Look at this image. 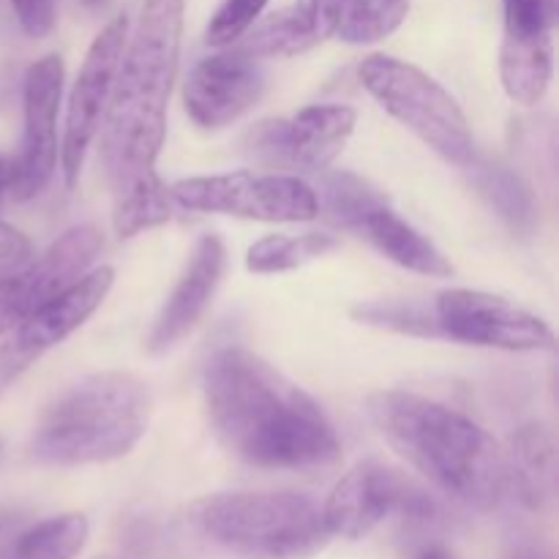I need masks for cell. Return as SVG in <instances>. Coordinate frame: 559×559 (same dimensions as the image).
<instances>
[{"mask_svg":"<svg viewBox=\"0 0 559 559\" xmlns=\"http://www.w3.org/2000/svg\"><path fill=\"white\" fill-rule=\"evenodd\" d=\"M366 91L437 156L456 167L475 158V136L456 98L426 71L391 55H369L358 69Z\"/></svg>","mask_w":559,"mask_h":559,"instance_id":"cell-6","label":"cell"},{"mask_svg":"<svg viewBox=\"0 0 559 559\" xmlns=\"http://www.w3.org/2000/svg\"><path fill=\"white\" fill-rule=\"evenodd\" d=\"M33 260L36 254H33V243L27 240V235L0 222V282L22 273Z\"/></svg>","mask_w":559,"mask_h":559,"instance_id":"cell-29","label":"cell"},{"mask_svg":"<svg viewBox=\"0 0 559 559\" xmlns=\"http://www.w3.org/2000/svg\"><path fill=\"white\" fill-rule=\"evenodd\" d=\"M506 459L508 491H513L530 511H544L555 497L557 451L551 431L540 424L522 426L511 437Z\"/></svg>","mask_w":559,"mask_h":559,"instance_id":"cell-18","label":"cell"},{"mask_svg":"<svg viewBox=\"0 0 559 559\" xmlns=\"http://www.w3.org/2000/svg\"><path fill=\"white\" fill-rule=\"evenodd\" d=\"M369 418L409 467L453 500L491 511L511 495L506 448L459 409L418 393L382 391L369 399Z\"/></svg>","mask_w":559,"mask_h":559,"instance_id":"cell-3","label":"cell"},{"mask_svg":"<svg viewBox=\"0 0 559 559\" xmlns=\"http://www.w3.org/2000/svg\"><path fill=\"white\" fill-rule=\"evenodd\" d=\"M102 249L104 235L93 224H80L60 235L25 271L0 282V336H9L25 317L91 273Z\"/></svg>","mask_w":559,"mask_h":559,"instance_id":"cell-13","label":"cell"},{"mask_svg":"<svg viewBox=\"0 0 559 559\" xmlns=\"http://www.w3.org/2000/svg\"><path fill=\"white\" fill-rule=\"evenodd\" d=\"M467 167L473 169L469 173L473 186L489 202L491 211H497V216L506 218L513 229H527L535 222L533 191H530V186L511 167L497 162L475 164V158Z\"/></svg>","mask_w":559,"mask_h":559,"instance_id":"cell-23","label":"cell"},{"mask_svg":"<svg viewBox=\"0 0 559 559\" xmlns=\"http://www.w3.org/2000/svg\"><path fill=\"white\" fill-rule=\"evenodd\" d=\"M126 38H129V20L115 16L93 38L74 87H71L69 107H66L63 145H60V169H63V180L69 189H74L76 180H80L87 151L102 131L115 74H118L120 58H123Z\"/></svg>","mask_w":559,"mask_h":559,"instance_id":"cell-11","label":"cell"},{"mask_svg":"<svg viewBox=\"0 0 559 559\" xmlns=\"http://www.w3.org/2000/svg\"><path fill=\"white\" fill-rule=\"evenodd\" d=\"M91 524L82 513L44 519L20 527L0 544V559H74L85 549Z\"/></svg>","mask_w":559,"mask_h":559,"instance_id":"cell-21","label":"cell"},{"mask_svg":"<svg viewBox=\"0 0 559 559\" xmlns=\"http://www.w3.org/2000/svg\"><path fill=\"white\" fill-rule=\"evenodd\" d=\"M355 115L347 104H311L293 118L262 120L249 131L251 156L267 167L322 173L336 162L355 131Z\"/></svg>","mask_w":559,"mask_h":559,"instance_id":"cell-10","label":"cell"},{"mask_svg":"<svg viewBox=\"0 0 559 559\" xmlns=\"http://www.w3.org/2000/svg\"><path fill=\"white\" fill-rule=\"evenodd\" d=\"M197 533L243 559H311L331 544L322 508L295 491H227L191 506Z\"/></svg>","mask_w":559,"mask_h":559,"instance_id":"cell-5","label":"cell"},{"mask_svg":"<svg viewBox=\"0 0 559 559\" xmlns=\"http://www.w3.org/2000/svg\"><path fill=\"white\" fill-rule=\"evenodd\" d=\"M409 0H342L336 36L347 44H374L407 20Z\"/></svg>","mask_w":559,"mask_h":559,"instance_id":"cell-25","label":"cell"},{"mask_svg":"<svg viewBox=\"0 0 559 559\" xmlns=\"http://www.w3.org/2000/svg\"><path fill=\"white\" fill-rule=\"evenodd\" d=\"M9 3L27 36L41 38L55 27V0H9Z\"/></svg>","mask_w":559,"mask_h":559,"instance_id":"cell-30","label":"cell"},{"mask_svg":"<svg viewBox=\"0 0 559 559\" xmlns=\"http://www.w3.org/2000/svg\"><path fill=\"white\" fill-rule=\"evenodd\" d=\"M202 396L218 442L251 467L317 469L342 456L320 404L249 349H218L205 364Z\"/></svg>","mask_w":559,"mask_h":559,"instance_id":"cell-2","label":"cell"},{"mask_svg":"<svg viewBox=\"0 0 559 559\" xmlns=\"http://www.w3.org/2000/svg\"><path fill=\"white\" fill-rule=\"evenodd\" d=\"M336 249V238L325 233H304V235H267L257 240L246 254V267L251 273H284L306 265V262L325 257Z\"/></svg>","mask_w":559,"mask_h":559,"instance_id":"cell-24","label":"cell"},{"mask_svg":"<svg viewBox=\"0 0 559 559\" xmlns=\"http://www.w3.org/2000/svg\"><path fill=\"white\" fill-rule=\"evenodd\" d=\"M360 235H366L382 257L407 267V271L431 278L453 276L451 260L424 233L404 222L391 205H382L380 211L371 213L360 227Z\"/></svg>","mask_w":559,"mask_h":559,"instance_id":"cell-19","label":"cell"},{"mask_svg":"<svg viewBox=\"0 0 559 559\" xmlns=\"http://www.w3.org/2000/svg\"><path fill=\"white\" fill-rule=\"evenodd\" d=\"M317 194V213L328 218L333 227L347 229V233H360L366 218L382 205H388V197L380 189L364 180L360 175L336 169L320 178Z\"/></svg>","mask_w":559,"mask_h":559,"instance_id":"cell-22","label":"cell"},{"mask_svg":"<svg viewBox=\"0 0 559 559\" xmlns=\"http://www.w3.org/2000/svg\"><path fill=\"white\" fill-rule=\"evenodd\" d=\"M82 3H85V5H98V3H102V0H82Z\"/></svg>","mask_w":559,"mask_h":559,"instance_id":"cell-35","label":"cell"},{"mask_svg":"<svg viewBox=\"0 0 559 559\" xmlns=\"http://www.w3.org/2000/svg\"><path fill=\"white\" fill-rule=\"evenodd\" d=\"M115 284L112 267H96L85 273L76 284H71L66 293L44 304L31 317L20 322L9 333V342L0 347V396L11 388V382L20 380L47 349L58 347L60 342L80 331L98 306L107 300L109 289Z\"/></svg>","mask_w":559,"mask_h":559,"instance_id":"cell-12","label":"cell"},{"mask_svg":"<svg viewBox=\"0 0 559 559\" xmlns=\"http://www.w3.org/2000/svg\"><path fill=\"white\" fill-rule=\"evenodd\" d=\"M22 522H25V519H22L20 513L3 511V508H0V544H3L5 538H11V535L22 527Z\"/></svg>","mask_w":559,"mask_h":559,"instance_id":"cell-31","label":"cell"},{"mask_svg":"<svg viewBox=\"0 0 559 559\" xmlns=\"http://www.w3.org/2000/svg\"><path fill=\"white\" fill-rule=\"evenodd\" d=\"M243 49L202 58L183 85L186 112L202 129H222L249 112L265 91V71Z\"/></svg>","mask_w":559,"mask_h":559,"instance_id":"cell-15","label":"cell"},{"mask_svg":"<svg viewBox=\"0 0 559 559\" xmlns=\"http://www.w3.org/2000/svg\"><path fill=\"white\" fill-rule=\"evenodd\" d=\"M63 98V58L47 55L25 74V129L14 156L11 194L25 202L41 194L58 169V109Z\"/></svg>","mask_w":559,"mask_h":559,"instance_id":"cell-14","label":"cell"},{"mask_svg":"<svg viewBox=\"0 0 559 559\" xmlns=\"http://www.w3.org/2000/svg\"><path fill=\"white\" fill-rule=\"evenodd\" d=\"M342 0H295L246 36L240 49L251 58H293L336 33Z\"/></svg>","mask_w":559,"mask_h":559,"instance_id":"cell-17","label":"cell"},{"mask_svg":"<svg viewBox=\"0 0 559 559\" xmlns=\"http://www.w3.org/2000/svg\"><path fill=\"white\" fill-rule=\"evenodd\" d=\"M11 178H14V158L0 153V197L11 191Z\"/></svg>","mask_w":559,"mask_h":559,"instance_id":"cell-32","label":"cell"},{"mask_svg":"<svg viewBox=\"0 0 559 559\" xmlns=\"http://www.w3.org/2000/svg\"><path fill=\"white\" fill-rule=\"evenodd\" d=\"M508 38H551L557 25V0H502Z\"/></svg>","mask_w":559,"mask_h":559,"instance_id":"cell-28","label":"cell"},{"mask_svg":"<svg viewBox=\"0 0 559 559\" xmlns=\"http://www.w3.org/2000/svg\"><path fill=\"white\" fill-rule=\"evenodd\" d=\"M265 5L267 0H224L216 14L211 16V22H207L205 41L216 49L233 47L260 20Z\"/></svg>","mask_w":559,"mask_h":559,"instance_id":"cell-26","label":"cell"},{"mask_svg":"<svg viewBox=\"0 0 559 559\" xmlns=\"http://www.w3.org/2000/svg\"><path fill=\"white\" fill-rule=\"evenodd\" d=\"M320 508L331 538L347 540L366 538L391 516L415 524H431L440 516L435 497L424 486L380 462H360L342 475Z\"/></svg>","mask_w":559,"mask_h":559,"instance_id":"cell-7","label":"cell"},{"mask_svg":"<svg viewBox=\"0 0 559 559\" xmlns=\"http://www.w3.org/2000/svg\"><path fill=\"white\" fill-rule=\"evenodd\" d=\"M435 320L442 336L475 347L508 353L555 349V333L538 314L480 289H448L437 295Z\"/></svg>","mask_w":559,"mask_h":559,"instance_id":"cell-9","label":"cell"},{"mask_svg":"<svg viewBox=\"0 0 559 559\" xmlns=\"http://www.w3.org/2000/svg\"><path fill=\"white\" fill-rule=\"evenodd\" d=\"M418 559H459V557L451 555V551H448L445 546H429V549L420 551Z\"/></svg>","mask_w":559,"mask_h":559,"instance_id":"cell-34","label":"cell"},{"mask_svg":"<svg viewBox=\"0 0 559 559\" xmlns=\"http://www.w3.org/2000/svg\"><path fill=\"white\" fill-rule=\"evenodd\" d=\"M508 559H551L549 555H544L540 549H533V546H519V549L511 551Z\"/></svg>","mask_w":559,"mask_h":559,"instance_id":"cell-33","label":"cell"},{"mask_svg":"<svg viewBox=\"0 0 559 559\" xmlns=\"http://www.w3.org/2000/svg\"><path fill=\"white\" fill-rule=\"evenodd\" d=\"M151 393L126 371H102L66 388L38 420L33 459L55 467L107 464L123 459L145 437Z\"/></svg>","mask_w":559,"mask_h":559,"instance_id":"cell-4","label":"cell"},{"mask_svg":"<svg viewBox=\"0 0 559 559\" xmlns=\"http://www.w3.org/2000/svg\"><path fill=\"white\" fill-rule=\"evenodd\" d=\"M353 314L358 317L360 322L388 328V331L413 333V336H442L435 317H429L426 311H420L418 306L409 304H369L358 306Z\"/></svg>","mask_w":559,"mask_h":559,"instance_id":"cell-27","label":"cell"},{"mask_svg":"<svg viewBox=\"0 0 559 559\" xmlns=\"http://www.w3.org/2000/svg\"><path fill=\"white\" fill-rule=\"evenodd\" d=\"M93 559H120V557H112V555H104V557H93Z\"/></svg>","mask_w":559,"mask_h":559,"instance_id":"cell-36","label":"cell"},{"mask_svg":"<svg viewBox=\"0 0 559 559\" xmlns=\"http://www.w3.org/2000/svg\"><path fill=\"white\" fill-rule=\"evenodd\" d=\"M186 0H145L126 38L107 112L102 153L112 183V227L134 238L173 218V194L156 173L167 140V112L178 80Z\"/></svg>","mask_w":559,"mask_h":559,"instance_id":"cell-1","label":"cell"},{"mask_svg":"<svg viewBox=\"0 0 559 559\" xmlns=\"http://www.w3.org/2000/svg\"><path fill=\"white\" fill-rule=\"evenodd\" d=\"M175 205L200 213H222L254 222L298 224L317 218V194L306 180L276 173H227L186 178L169 189Z\"/></svg>","mask_w":559,"mask_h":559,"instance_id":"cell-8","label":"cell"},{"mask_svg":"<svg viewBox=\"0 0 559 559\" xmlns=\"http://www.w3.org/2000/svg\"><path fill=\"white\" fill-rule=\"evenodd\" d=\"M551 71H555L551 38H502L500 80L513 102L535 107L549 91Z\"/></svg>","mask_w":559,"mask_h":559,"instance_id":"cell-20","label":"cell"},{"mask_svg":"<svg viewBox=\"0 0 559 559\" xmlns=\"http://www.w3.org/2000/svg\"><path fill=\"white\" fill-rule=\"evenodd\" d=\"M224 267H227V251H224L222 240L216 235H205L197 240L178 284L153 322V331L147 336V353H167L200 325L216 298Z\"/></svg>","mask_w":559,"mask_h":559,"instance_id":"cell-16","label":"cell"}]
</instances>
